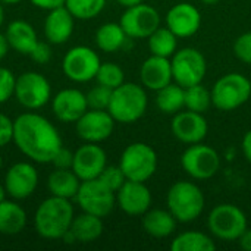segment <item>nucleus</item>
I'll return each instance as SVG.
<instances>
[{"instance_id": "1", "label": "nucleus", "mask_w": 251, "mask_h": 251, "mask_svg": "<svg viewBox=\"0 0 251 251\" xmlns=\"http://www.w3.org/2000/svg\"><path fill=\"white\" fill-rule=\"evenodd\" d=\"M18 150L35 163H51L63 147L57 128L44 116L25 112L13 121V140Z\"/></svg>"}, {"instance_id": "2", "label": "nucleus", "mask_w": 251, "mask_h": 251, "mask_svg": "<svg viewBox=\"0 0 251 251\" xmlns=\"http://www.w3.org/2000/svg\"><path fill=\"white\" fill-rule=\"evenodd\" d=\"M71 200L51 196L40 203L34 216L37 234L44 240H62L74 221Z\"/></svg>"}, {"instance_id": "3", "label": "nucleus", "mask_w": 251, "mask_h": 251, "mask_svg": "<svg viewBox=\"0 0 251 251\" xmlns=\"http://www.w3.org/2000/svg\"><path fill=\"white\" fill-rule=\"evenodd\" d=\"M166 206L178 222L188 224L197 221L203 215L206 199L197 184L191 181H178L168 190Z\"/></svg>"}, {"instance_id": "4", "label": "nucleus", "mask_w": 251, "mask_h": 251, "mask_svg": "<svg viewBox=\"0 0 251 251\" xmlns=\"http://www.w3.org/2000/svg\"><path fill=\"white\" fill-rule=\"evenodd\" d=\"M149 106V97L143 85L124 82L112 91L109 113L119 124H134L140 121Z\"/></svg>"}, {"instance_id": "5", "label": "nucleus", "mask_w": 251, "mask_h": 251, "mask_svg": "<svg viewBox=\"0 0 251 251\" xmlns=\"http://www.w3.org/2000/svg\"><path fill=\"white\" fill-rule=\"evenodd\" d=\"M212 93V104L222 112H232L251 99V81L243 74L231 72L221 76Z\"/></svg>"}, {"instance_id": "6", "label": "nucleus", "mask_w": 251, "mask_h": 251, "mask_svg": "<svg viewBox=\"0 0 251 251\" xmlns=\"http://www.w3.org/2000/svg\"><path fill=\"white\" fill-rule=\"evenodd\" d=\"M119 166L128 181L146 182L157 171V153L146 143H132L122 151Z\"/></svg>"}, {"instance_id": "7", "label": "nucleus", "mask_w": 251, "mask_h": 251, "mask_svg": "<svg viewBox=\"0 0 251 251\" xmlns=\"http://www.w3.org/2000/svg\"><path fill=\"white\" fill-rule=\"evenodd\" d=\"M247 216L243 209L231 203H222L212 209L207 216V226L212 235L222 241H238L247 226Z\"/></svg>"}, {"instance_id": "8", "label": "nucleus", "mask_w": 251, "mask_h": 251, "mask_svg": "<svg viewBox=\"0 0 251 251\" xmlns=\"http://www.w3.org/2000/svg\"><path fill=\"white\" fill-rule=\"evenodd\" d=\"M75 200L82 212L99 218H106L116 206V193L112 191L99 178L81 181Z\"/></svg>"}, {"instance_id": "9", "label": "nucleus", "mask_w": 251, "mask_h": 251, "mask_svg": "<svg viewBox=\"0 0 251 251\" xmlns=\"http://www.w3.org/2000/svg\"><path fill=\"white\" fill-rule=\"evenodd\" d=\"M181 166L193 179L206 181L219 172L221 156L213 147L203 144V141L190 144L181 156Z\"/></svg>"}, {"instance_id": "10", "label": "nucleus", "mask_w": 251, "mask_h": 251, "mask_svg": "<svg viewBox=\"0 0 251 251\" xmlns=\"http://www.w3.org/2000/svg\"><path fill=\"white\" fill-rule=\"evenodd\" d=\"M174 81L187 88L203 82L207 72V62L201 51L194 47H184L171 57Z\"/></svg>"}, {"instance_id": "11", "label": "nucleus", "mask_w": 251, "mask_h": 251, "mask_svg": "<svg viewBox=\"0 0 251 251\" xmlns=\"http://www.w3.org/2000/svg\"><path fill=\"white\" fill-rule=\"evenodd\" d=\"M16 101L29 110L41 109L51 99V85L40 72L28 71L16 78L15 93Z\"/></svg>"}, {"instance_id": "12", "label": "nucleus", "mask_w": 251, "mask_h": 251, "mask_svg": "<svg viewBox=\"0 0 251 251\" xmlns=\"http://www.w3.org/2000/svg\"><path fill=\"white\" fill-rule=\"evenodd\" d=\"M101 65L99 54L88 46H75L62 59L63 75L74 82H88L96 79Z\"/></svg>"}, {"instance_id": "13", "label": "nucleus", "mask_w": 251, "mask_h": 251, "mask_svg": "<svg viewBox=\"0 0 251 251\" xmlns=\"http://www.w3.org/2000/svg\"><path fill=\"white\" fill-rule=\"evenodd\" d=\"M119 24L129 38H149L160 26V13L153 6L140 3L126 7Z\"/></svg>"}, {"instance_id": "14", "label": "nucleus", "mask_w": 251, "mask_h": 251, "mask_svg": "<svg viewBox=\"0 0 251 251\" xmlns=\"http://www.w3.org/2000/svg\"><path fill=\"white\" fill-rule=\"evenodd\" d=\"M116 121L109 113V110L88 109L76 122V135L85 143H101L107 140L115 129Z\"/></svg>"}, {"instance_id": "15", "label": "nucleus", "mask_w": 251, "mask_h": 251, "mask_svg": "<svg viewBox=\"0 0 251 251\" xmlns=\"http://www.w3.org/2000/svg\"><path fill=\"white\" fill-rule=\"evenodd\" d=\"M4 190L13 200H25L34 194L38 185V172L29 162L12 165L4 175Z\"/></svg>"}, {"instance_id": "16", "label": "nucleus", "mask_w": 251, "mask_h": 251, "mask_svg": "<svg viewBox=\"0 0 251 251\" xmlns=\"http://www.w3.org/2000/svg\"><path fill=\"white\" fill-rule=\"evenodd\" d=\"M171 129L174 137L184 144L201 143L209 132V125L203 113L193 110H181L174 115L171 122Z\"/></svg>"}, {"instance_id": "17", "label": "nucleus", "mask_w": 251, "mask_h": 251, "mask_svg": "<svg viewBox=\"0 0 251 251\" xmlns=\"http://www.w3.org/2000/svg\"><path fill=\"white\" fill-rule=\"evenodd\" d=\"M106 166V151L97 143H85L74 153L72 171L81 181L99 178Z\"/></svg>"}, {"instance_id": "18", "label": "nucleus", "mask_w": 251, "mask_h": 251, "mask_svg": "<svg viewBox=\"0 0 251 251\" xmlns=\"http://www.w3.org/2000/svg\"><path fill=\"white\" fill-rule=\"evenodd\" d=\"M151 193L146 182L125 181L116 191V204L128 216H143L151 207Z\"/></svg>"}, {"instance_id": "19", "label": "nucleus", "mask_w": 251, "mask_h": 251, "mask_svg": "<svg viewBox=\"0 0 251 251\" xmlns=\"http://www.w3.org/2000/svg\"><path fill=\"white\" fill-rule=\"evenodd\" d=\"M166 26L178 37L188 38L197 34L201 26V13L200 10L187 1L174 4L166 13Z\"/></svg>"}, {"instance_id": "20", "label": "nucleus", "mask_w": 251, "mask_h": 251, "mask_svg": "<svg viewBox=\"0 0 251 251\" xmlns=\"http://www.w3.org/2000/svg\"><path fill=\"white\" fill-rule=\"evenodd\" d=\"M51 110L57 121L63 124H75L88 110L87 96L76 88L60 90L51 99Z\"/></svg>"}, {"instance_id": "21", "label": "nucleus", "mask_w": 251, "mask_h": 251, "mask_svg": "<svg viewBox=\"0 0 251 251\" xmlns=\"http://www.w3.org/2000/svg\"><path fill=\"white\" fill-rule=\"evenodd\" d=\"M140 79L143 87L151 91H159L166 87L174 79L171 59L151 54L140 68Z\"/></svg>"}, {"instance_id": "22", "label": "nucleus", "mask_w": 251, "mask_h": 251, "mask_svg": "<svg viewBox=\"0 0 251 251\" xmlns=\"http://www.w3.org/2000/svg\"><path fill=\"white\" fill-rule=\"evenodd\" d=\"M75 26V18L65 7L59 6L50 9L44 19V35L50 44H63L66 43Z\"/></svg>"}, {"instance_id": "23", "label": "nucleus", "mask_w": 251, "mask_h": 251, "mask_svg": "<svg viewBox=\"0 0 251 251\" xmlns=\"http://www.w3.org/2000/svg\"><path fill=\"white\" fill-rule=\"evenodd\" d=\"M4 35L7 38L10 49L19 54L29 56V53L34 50V47L38 43V37H37L34 26L29 22L22 21V19L12 21L7 25Z\"/></svg>"}, {"instance_id": "24", "label": "nucleus", "mask_w": 251, "mask_h": 251, "mask_svg": "<svg viewBox=\"0 0 251 251\" xmlns=\"http://www.w3.org/2000/svg\"><path fill=\"white\" fill-rule=\"evenodd\" d=\"M141 218L144 232L153 238H168L175 232L178 224L175 216L165 209H149Z\"/></svg>"}, {"instance_id": "25", "label": "nucleus", "mask_w": 251, "mask_h": 251, "mask_svg": "<svg viewBox=\"0 0 251 251\" xmlns=\"http://www.w3.org/2000/svg\"><path fill=\"white\" fill-rule=\"evenodd\" d=\"M81 185V179L76 176V174L72 169H57L49 175L47 187L51 196L62 197V199H75L78 188Z\"/></svg>"}, {"instance_id": "26", "label": "nucleus", "mask_w": 251, "mask_h": 251, "mask_svg": "<svg viewBox=\"0 0 251 251\" xmlns=\"http://www.w3.org/2000/svg\"><path fill=\"white\" fill-rule=\"evenodd\" d=\"M26 225V212L21 204L12 200L0 201V234L16 235Z\"/></svg>"}, {"instance_id": "27", "label": "nucleus", "mask_w": 251, "mask_h": 251, "mask_svg": "<svg viewBox=\"0 0 251 251\" xmlns=\"http://www.w3.org/2000/svg\"><path fill=\"white\" fill-rule=\"evenodd\" d=\"M69 229L74 234L76 243L88 244V243H93L101 237L103 221L99 216L82 212L81 215L74 216V221H72Z\"/></svg>"}, {"instance_id": "28", "label": "nucleus", "mask_w": 251, "mask_h": 251, "mask_svg": "<svg viewBox=\"0 0 251 251\" xmlns=\"http://www.w3.org/2000/svg\"><path fill=\"white\" fill-rule=\"evenodd\" d=\"M128 38L129 37L124 31L121 24L116 22L103 24L96 32V44L104 53H115L124 49Z\"/></svg>"}, {"instance_id": "29", "label": "nucleus", "mask_w": 251, "mask_h": 251, "mask_svg": "<svg viewBox=\"0 0 251 251\" xmlns=\"http://www.w3.org/2000/svg\"><path fill=\"white\" fill-rule=\"evenodd\" d=\"M156 106L165 115H175L185 107V88L179 84H168L156 96Z\"/></svg>"}, {"instance_id": "30", "label": "nucleus", "mask_w": 251, "mask_h": 251, "mask_svg": "<svg viewBox=\"0 0 251 251\" xmlns=\"http://www.w3.org/2000/svg\"><path fill=\"white\" fill-rule=\"evenodd\" d=\"M216 243L212 237L200 231H185L172 240V251H213Z\"/></svg>"}, {"instance_id": "31", "label": "nucleus", "mask_w": 251, "mask_h": 251, "mask_svg": "<svg viewBox=\"0 0 251 251\" xmlns=\"http://www.w3.org/2000/svg\"><path fill=\"white\" fill-rule=\"evenodd\" d=\"M149 49L151 54L162 57H172L178 50V37L168 28L159 26L149 38Z\"/></svg>"}, {"instance_id": "32", "label": "nucleus", "mask_w": 251, "mask_h": 251, "mask_svg": "<svg viewBox=\"0 0 251 251\" xmlns=\"http://www.w3.org/2000/svg\"><path fill=\"white\" fill-rule=\"evenodd\" d=\"M106 6V0H66L65 7L75 19L88 21L99 16Z\"/></svg>"}, {"instance_id": "33", "label": "nucleus", "mask_w": 251, "mask_h": 251, "mask_svg": "<svg viewBox=\"0 0 251 251\" xmlns=\"http://www.w3.org/2000/svg\"><path fill=\"white\" fill-rule=\"evenodd\" d=\"M212 106V93L200 82L185 88V109L206 113Z\"/></svg>"}, {"instance_id": "34", "label": "nucleus", "mask_w": 251, "mask_h": 251, "mask_svg": "<svg viewBox=\"0 0 251 251\" xmlns=\"http://www.w3.org/2000/svg\"><path fill=\"white\" fill-rule=\"evenodd\" d=\"M96 81L100 85L115 90L125 82V74L119 65H116L113 62H104L100 65V68L97 71Z\"/></svg>"}, {"instance_id": "35", "label": "nucleus", "mask_w": 251, "mask_h": 251, "mask_svg": "<svg viewBox=\"0 0 251 251\" xmlns=\"http://www.w3.org/2000/svg\"><path fill=\"white\" fill-rule=\"evenodd\" d=\"M112 91L110 88L97 84L96 87H93L85 96H87V103H88V109H100V110H107L109 103H110V97H112Z\"/></svg>"}, {"instance_id": "36", "label": "nucleus", "mask_w": 251, "mask_h": 251, "mask_svg": "<svg viewBox=\"0 0 251 251\" xmlns=\"http://www.w3.org/2000/svg\"><path fill=\"white\" fill-rule=\"evenodd\" d=\"M99 179L103 182V184H106L112 191H118L124 184H125V181H126V178H125V175H124V172H122V169H121V166L118 165V166H106L104 169H103V172L100 174V176H99Z\"/></svg>"}, {"instance_id": "37", "label": "nucleus", "mask_w": 251, "mask_h": 251, "mask_svg": "<svg viewBox=\"0 0 251 251\" xmlns=\"http://www.w3.org/2000/svg\"><path fill=\"white\" fill-rule=\"evenodd\" d=\"M16 78L7 68L0 66V104L6 103L15 93Z\"/></svg>"}, {"instance_id": "38", "label": "nucleus", "mask_w": 251, "mask_h": 251, "mask_svg": "<svg viewBox=\"0 0 251 251\" xmlns=\"http://www.w3.org/2000/svg\"><path fill=\"white\" fill-rule=\"evenodd\" d=\"M234 54L243 63L251 65V31L241 34L234 43Z\"/></svg>"}, {"instance_id": "39", "label": "nucleus", "mask_w": 251, "mask_h": 251, "mask_svg": "<svg viewBox=\"0 0 251 251\" xmlns=\"http://www.w3.org/2000/svg\"><path fill=\"white\" fill-rule=\"evenodd\" d=\"M13 140V121L4 113H0V149Z\"/></svg>"}, {"instance_id": "40", "label": "nucleus", "mask_w": 251, "mask_h": 251, "mask_svg": "<svg viewBox=\"0 0 251 251\" xmlns=\"http://www.w3.org/2000/svg\"><path fill=\"white\" fill-rule=\"evenodd\" d=\"M29 57H31L35 63H38V65L47 63V62L51 59V49H50L49 43L38 41L37 46L34 47V50L29 53Z\"/></svg>"}, {"instance_id": "41", "label": "nucleus", "mask_w": 251, "mask_h": 251, "mask_svg": "<svg viewBox=\"0 0 251 251\" xmlns=\"http://www.w3.org/2000/svg\"><path fill=\"white\" fill-rule=\"evenodd\" d=\"M72 162H74V153L62 147L53 157L51 165L57 169H72Z\"/></svg>"}, {"instance_id": "42", "label": "nucleus", "mask_w": 251, "mask_h": 251, "mask_svg": "<svg viewBox=\"0 0 251 251\" xmlns=\"http://www.w3.org/2000/svg\"><path fill=\"white\" fill-rule=\"evenodd\" d=\"M35 7L43 9V10H50L59 6H65L66 0H29Z\"/></svg>"}, {"instance_id": "43", "label": "nucleus", "mask_w": 251, "mask_h": 251, "mask_svg": "<svg viewBox=\"0 0 251 251\" xmlns=\"http://www.w3.org/2000/svg\"><path fill=\"white\" fill-rule=\"evenodd\" d=\"M241 149H243V154L246 157V160L251 163V129H249L244 137H243V143H241Z\"/></svg>"}, {"instance_id": "44", "label": "nucleus", "mask_w": 251, "mask_h": 251, "mask_svg": "<svg viewBox=\"0 0 251 251\" xmlns=\"http://www.w3.org/2000/svg\"><path fill=\"white\" fill-rule=\"evenodd\" d=\"M238 243H240V247L244 251H251V229H246L243 232V235L238 238Z\"/></svg>"}, {"instance_id": "45", "label": "nucleus", "mask_w": 251, "mask_h": 251, "mask_svg": "<svg viewBox=\"0 0 251 251\" xmlns=\"http://www.w3.org/2000/svg\"><path fill=\"white\" fill-rule=\"evenodd\" d=\"M9 49H10V46H9V43H7L6 35L0 32V60H3V59L6 57Z\"/></svg>"}, {"instance_id": "46", "label": "nucleus", "mask_w": 251, "mask_h": 251, "mask_svg": "<svg viewBox=\"0 0 251 251\" xmlns=\"http://www.w3.org/2000/svg\"><path fill=\"white\" fill-rule=\"evenodd\" d=\"M121 6H124L125 9L126 7H131V6H135V4H140L143 3V0H116Z\"/></svg>"}, {"instance_id": "47", "label": "nucleus", "mask_w": 251, "mask_h": 251, "mask_svg": "<svg viewBox=\"0 0 251 251\" xmlns=\"http://www.w3.org/2000/svg\"><path fill=\"white\" fill-rule=\"evenodd\" d=\"M3 21H4V9H3V3L0 1V26L3 25Z\"/></svg>"}, {"instance_id": "48", "label": "nucleus", "mask_w": 251, "mask_h": 251, "mask_svg": "<svg viewBox=\"0 0 251 251\" xmlns=\"http://www.w3.org/2000/svg\"><path fill=\"white\" fill-rule=\"evenodd\" d=\"M4 197H6V190H4V185L0 184V201H3Z\"/></svg>"}, {"instance_id": "49", "label": "nucleus", "mask_w": 251, "mask_h": 251, "mask_svg": "<svg viewBox=\"0 0 251 251\" xmlns=\"http://www.w3.org/2000/svg\"><path fill=\"white\" fill-rule=\"evenodd\" d=\"M3 4H18L19 1H22V0H0Z\"/></svg>"}, {"instance_id": "50", "label": "nucleus", "mask_w": 251, "mask_h": 251, "mask_svg": "<svg viewBox=\"0 0 251 251\" xmlns=\"http://www.w3.org/2000/svg\"><path fill=\"white\" fill-rule=\"evenodd\" d=\"M201 3H204V4H215V3H218V1H221V0H200Z\"/></svg>"}, {"instance_id": "51", "label": "nucleus", "mask_w": 251, "mask_h": 251, "mask_svg": "<svg viewBox=\"0 0 251 251\" xmlns=\"http://www.w3.org/2000/svg\"><path fill=\"white\" fill-rule=\"evenodd\" d=\"M1 166H3V157H1V154H0V169H1Z\"/></svg>"}]
</instances>
